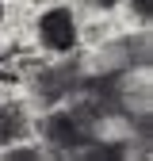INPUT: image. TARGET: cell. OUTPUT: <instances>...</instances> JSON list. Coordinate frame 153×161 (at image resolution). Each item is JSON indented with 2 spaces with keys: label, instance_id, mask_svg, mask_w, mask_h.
Segmentation results:
<instances>
[{
  "label": "cell",
  "instance_id": "cell-1",
  "mask_svg": "<svg viewBox=\"0 0 153 161\" xmlns=\"http://www.w3.org/2000/svg\"><path fill=\"white\" fill-rule=\"evenodd\" d=\"M92 119H96V111L84 108V104L73 108V111H54V115H46V123H42V138L61 157H73L81 146H88L92 138H96Z\"/></svg>",
  "mask_w": 153,
  "mask_h": 161
},
{
  "label": "cell",
  "instance_id": "cell-2",
  "mask_svg": "<svg viewBox=\"0 0 153 161\" xmlns=\"http://www.w3.org/2000/svg\"><path fill=\"white\" fill-rule=\"evenodd\" d=\"M38 38H42V46L54 50V54L76 50V15L69 8H50V12H42V19H38Z\"/></svg>",
  "mask_w": 153,
  "mask_h": 161
},
{
  "label": "cell",
  "instance_id": "cell-3",
  "mask_svg": "<svg viewBox=\"0 0 153 161\" xmlns=\"http://www.w3.org/2000/svg\"><path fill=\"white\" fill-rule=\"evenodd\" d=\"M73 85H76V69H73V65L50 69L42 80H38V96H46V100H57V96L73 92Z\"/></svg>",
  "mask_w": 153,
  "mask_h": 161
},
{
  "label": "cell",
  "instance_id": "cell-4",
  "mask_svg": "<svg viewBox=\"0 0 153 161\" xmlns=\"http://www.w3.org/2000/svg\"><path fill=\"white\" fill-rule=\"evenodd\" d=\"M27 130V119H23V108H0V146L4 142H15L19 134Z\"/></svg>",
  "mask_w": 153,
  "mask_h": 161
},
{
  "label": "cell",
  "instance_id": "cell-5",
  "mask_svg": "<svg viewBox=\"0 0 153 161\" xmlns=\"http://www.w3.org/2000/svg\"><path fill=\"white\" fill-rule=\"evenodd\" d=\"M38 157H42V150H23V146L19 150H4V161H38Z\"/></svg>",
  "mask_w": 153,
  "mask_h": 161
},
{
  "label": "cell",
  "instance_id": "cell-6",
  "mask_svg": "<svg viewBox=\"0 0 153 161\" xmlns=\"http://www.w3.org/2000/svg\"><path fill=\"white\" fill-rule=\"evenodd\" d=\"M130 12L142 19V23H149L153 19V0H130Z\"/></svg>",
  "mask_w": 153,
  "mask_h": 161
},
{
  "label": "cell",
  "instance_id": "cell-7",
  "mask_svg": "<svg viewBox=\"0 0 153 161\" xmlns=\"http://www.w3.org/2000/svg\"><path fill=\"white\" fill-rule=\"evenodd\" d=\"M88 4H96V8H103V12H107V8H115V4H123V0H88Z\"/></svg>",
  "mask_w": 153,
  "mask_h": 161
},
{
  "label": "cell",
  "instance_id": "cell-8",
  "mask_svg": "<svg viewBox=\"0 0 153 161\" xmlns=\"http://www.w3.org/2000/svg\"><path fill=\"white\" fill-rule=\"evenodd\" d=\"M0 23H4V0H0Z\"/></svg>",
  "mask_w": 153,
  "mask_h": 161
}]
</instances>
